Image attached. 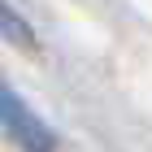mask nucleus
I'll return each mask as SVG.
<instances>
[{
	"instance_id": "obj_1",
	"label": "nucleus",
	"mask_w": 152,
	"mask_h": 152,
	"mask_svg": "<svg viewBox=\"0 0 152 152\" xmlns=\"http://www.w3.org/2000/svg\"><path fill=\"white\" fill-rule=\"evenodd\" d=\"M0 135L13 148H22V152H57L61 148L57 130L48 126L13 87H4V83H0Z\"/></svg>"
},
{
	"instance_id": "obj_2",
	"label": "nucleus",
	"mask_w": 152,
	"mask_h": 152,
	"mask_svg": "<svg viewBox=\"0 0 152 152\" xmlns=\"http://www.w3.org/2000/svg\"><path fill=\"white\" fill-rule=\"evenodd\" d=\"M0 35L9 39V44H18V48H35V31H31V22H26L18 9H9L4 0H0Z\"/></svg>"
}]
</instances>
